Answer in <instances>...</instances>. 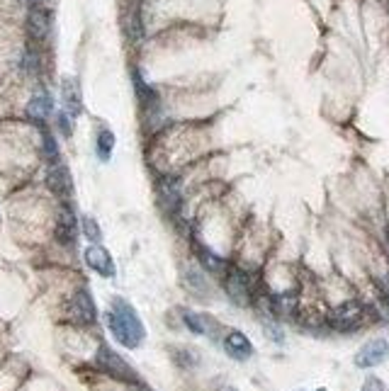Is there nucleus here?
<instances>
[{
	"label": "nucleus",
	"mask_w": 389,
	"mask_h": 391,
	"mask_svg": "<svg viewBox=\"0 0 389 391\" xmlns=\"http://www.w3.org/2000/svg\"><path fill=\"white\" fill-rule=\"evenodd\" d=\"M105 318H108L110 333L115 335V340L120 343V345L134 350V348H139L141 343H144L146 328H144V323H141V318L137 316V311H134V306L129 304V301L115 299Z\"/></svg>",
	"instance_id": "obj_1"
},
{
	"label": "nucleus",
	"mask_w": 389,
	"mask_h": 391,
	"mask_svg": "<svg viewBox=\"0 0 389 391\" xmlns=\"http://www.w3.org/2000/svg\"><path fill=\"white\" fill-rule=\"evenodd\" d=\"M95 363L103 372H108L110 377L115 379H122V382H129V384H139V377L137 372L132 370V365L127 360H122L112 348L108 345H100L98 348V355H95Z\"/></svg>",
	"instance_id": "obj_2"
},
{
	"label": "nucleus",
	"mask_w": 389,
	"mask_h": 391,
	"mask_svg": "<svg viewBox=\"0 0 389 391\" xmlns=\"http://www.w3.org/2000/svg\"><path fill=\"white\" fill-rule=\"evenodd\" d=\"M365 318V306L361 301H343L341 306L328 313V325L336 330H353L363 323Z\"/></svg>",
	"instance_id": "obj_3"
},
{
	"label": "nucleus",
	"mask_w": 389,
	"mask_h": 391,
	"mask_svg": "<svg viewBox=\"0 0 389 391\" xmlns=\"http://www.w3.org/2000/svg\"><path fill=\"white\" fill-rule=\"evenodd\" d=\"M78 217H76L73 207L68 202H63L58 207V214H56V241L61 246H73L76 239H78Z\"/></svg>",
	"instance_id": "obj_4"
},
{
	"label": "nucleus",
	"mask_w": 389,
	"mask_h": 391,
	"mask_svg": "<svg viewBox=\"0 0 389 391\" xmlns=\"http://www.w3.org/2000/svg\"><path fill=\"white\" fill-rule=\"evenodd\" d=\"M389 358V343L385 338H375V340L365 343L361 350L356 353V367L361 370H370V367L382 365Z\"/></svg>",
	"instance_id": "obj_5"
},
{
	"label": "nucleus",
	"mask_w": 389,
	"mask_h": 391,
	"mask_svg": "<svg viewBox=\"0 0 389 391\" xmlns=\"http://www.w3.org/2000/svg\"><path fill=\"white\" fill-rule=\"evenodd\" d=\"M224 287H227V294H229V299H232L234 304H239V306H249L251 304V280H249V275H246L244 270L229 272Z\"/></svg>",
	"instance_id": "obj_6"
},
{
	"label": "nucleus",
	"mask_w": 389,
	"mask_h": 391,
	"mask_svg": "<svg viewBox=\"0 0 389 391\" xmlns=\"http://www.w3.org/2000/svg\"><path fill=\"white\" fill-rule=\"evenodd\" d=\"M83 258H85V265H88V268L95 270L98 275H103V277H115V272H117L115 260H112L108 248H103L100 243H90V246L85 248Z\"/></svg>",
	"instance_id": "obj_7"
},
{
	"label": "nucleus",
	"mask_w": 389,
	"mask_h": 391,
	"mask_svg": "<svg viewBox=\"0 0 389 391\" xmlns=\"http://www.w3.org/2000/svg\"><path fill=\"white\" fill-rule=\"evenodd\" d=\"M71 316L83 325L95 323L98 309H95V301H93L88 289H78V292L73 294V299H71Z\"/></svg>",
	"instance_id": "obj_8"
},
{
	"label": "nucleus",
	"mask_w": 389,
	"mask_h": 391,
	"mask_svg": "<svg viewBox=\"0 0 389 391\" xmlns=\"http://www.w3.org/2000/svg\"><path fill=\"white\" fill-rule=\"evenodd\" d=\"M46 185H49L51 192L58 194V197H71V192H73V180H71L68 168L61 161L49 163V170H46Z\"/></svg>",
	"instance_id": "obj_9"
},
{
	"label": "nucleus",
	"mask_w": 389,
	"mask_h": 391,
	"mask_svg": "<svg viewBox=\"0 0 389 391\" xmlns=\"http://www.w3.org/2000/svg\"><path fill=\"white\" fill-rule=\"evenodd\" d=\"M27 32L34 41H44L51 32V15L49 10L39 8V5H32L27 15Z\"/></svg>",
	"instance_id": "obj_10"
},
{
	"label": "nucleus",
	"mask_w": 389,
	"mask_h": 391,
	"mask_svg": "<svg viewBox=\"0 0 389 391\" xmlns=\"http://www.w3.org/2000/svg\"><path fill=\"white\" fill-rule=\"evenodd\" d=\"M224 350H227L229 358L244 363V360H249L253 355V345H251L249 338L241 333V330H232V333L224 338Z\"/></svg>",
	"instance_id": "obj_11"
},
{
	"label": "nucleus",
	"mask_w": 389,
	"mask_h": 391,
	"mask_svg": "<svg viewBox=\"0 0 389 391\" xmlns=\"http://www.w3.org/2000/svg\"><path fill=\"white\" fill-rule=\"evenodd\" d=\"M61 100H63V112L71 117H78L83 112V98H81V88L76 78H66L61 83Z\"/></svg>",
	"instance_id": "obj_12"
},
{
	"label": "nucleus",
	"mask_w": 389,
	"mask_h": 391,
	"mask_svg": "<svg viewBox=\"0 0 389 391\" xmlns=\"http://www.w3.org/2000/svg\"><path fill=\"white\" fill-rule=\"evenodd\" d=\"M158 194H161V202L166 207V212H175L180 204V177L175 175H163L158 180Z\"/></svg>",
	"instance_id": "obj_13"
},
{
	"label": "nucleus",
	"mask_w": 389,
	"mask_h": 391,
	"mask_svg": "<svg viewBox=\"0 0 389 391\" xmlns=\"http://www.w3.org/2000/svg\"><path fill=\"white\" fill-rule=\"evenodd\" d=\"M51 112H54V100H51V95L46 90H39L27 103V117L34 122H39V124H44L46 120H49Z\"/></svg>",
	"instance_id": "obj_14"
},
{
	"label": "nucleus",
	"mask_w": 389,
	"mask_h": 391,
	"mask_svg": "<svg viewBox=\"0 0 389 391\" xmlns=\"http://www.w3.org/2000/svg\"><path fill=\"white\" fill-rule=\"evenodd\" d=\"M112 151H115V134L110 132L108 127H100L98 136H95V153L103 163H108L112 158Z\"/></svg>",
	"instance_id": "obj_15"
},
{
	"label": "nucleus",
	"mask_w": 389,
	"mask_h": 391,
	"mask_svg": "<svg viewBox=\"0 0 389 391\" xmlns=\"http://www.w3.org/2000/svg\"><path fill=\"white\" fill-rule=\"evenodd\" d=\"M197 258H199V265H202L207 272H224L227 270L224 258H219L217 253H212L207 246H197Z\"/></svg>",
	"instance_id": "obj_16"
},
{
	"label": "nucleus",
	"mask_w": 389,
	"mask_h": 391,
	"mask_svg": "<svg viewBox=\"0 0 389 391\" xmlns=\"http://www.w3.org/2000/svg\"><path fill=\"white\" fill-rule=\"evenodd\" d=\"M182 323L192 330L194 335H209V318L202 316V313H194V311H182Z\"/></svg>",
	"instance_id": "obj_17"
},
{
	"label": "nucleus",
	"mask_w": 389,
	"mask_h": 391,
	"mask_svg": "<svg viewBox=\"0 0 389 391\" xmlns=\"http://www.w3.org/2000/svg\"><path fill=\"white\" fill-rule=\"evenodd\" d=\"M294 306H297V297H294L292 292L275 294L273 297V311L275 313H285V316H290V313L294 311Z\"/></svg>",
	"instance_id": "obj_18"
},
{
	"label": "nucleus",
	"mask_w": 389,
	"mask_h": 391,
	"mask_svg": "<svg viewBox=\"0 0 389 391\" xmlns=\"http://www.w3.org/2000/svg\"><path fill=\"white\" fill-rule=\"evenodd\" d=\"M42 151H44V156L49 163L58 161V144H56L54 134H51L49 129H42Z\"/></svg>",
	"instance_id": "obj_19"
},
{
	"label": "nucleus",
	"mask_w": 389,
	"mask_h": 391,
	"mask_svg": "<svg viewBox=\"0 0 389 391\" xmlns=\"http://www.w3.org/2000/svg\"><path fill=\"white\" fill-rule=\"evenodd\" d=\"M182 280H185V284L192 289V292H197V294H207V280H204V277L199 275L197 270L187 268V270H185V275H182Z\"/></svg>",
	"instance_id": "obj_20"
},
{
	"label": "nucleus",
	"mask_w": 389,
	"mask_h": 391,
	"mask_svg": "<svg viewBox=\"0 0 389 391\" xmlns=\"http://www.w3.org/2000/svg\"><path fill=\"white\" fill-rule=\"evenodd\" d=\"M81 229H83V236L90 243H98L100 239H103V231H100L98 221L93 217H83V221H81Z\"/></svg>",
	"instance_id": "obj_21"
},
{
	"label": "nucleus",
	"mask_w": 389,
	"mask_h": 391,
	"mask_svg": "<svg viewBox=\"0 0 389 391\" xmlns=\"http://www.w3.org/2000/svg\"><path fill=\"white\" fill-rule=\"evenodd\" d=\"M56 124H58V129H61V132L66 136H71V132H73V117H71L68 112H58Z\"/></svg>",
	"instance_id": "obj_22"
},
{
	"label": "nucleus",
	"mask_w": 389,
	"mask_h": 391,
	"mask_svg": "<svg viewBox=\"0 0 389 391\" xmlns=\"http://www.w3.org/2000/svg\"><path fill=\"white\" fill-rule=\"evenodd\" d=\"M361 391H385V382L380 377H368Z\"/></svg>",
	"instance_id": "obj_23"
},
{
	"label": "nucleus",
	"mask_w": 389,
	"mask_h": 391,
	"mask_svg": "<svg viewBox=\"0 0 389 391\" xmlns=\"http://www.w3.org/2000/svg\"><path fill=\"white\" fill-rule=\"evenodd\" d=\"M37 54H34V51H25V58H22V68L25 71H37Z\"/></svg>",
	"instance_id": "obj_24"
},
{
	"label": "nucleus",
	"mask_w": 389,
	"mask_h": 391,
	"mask_svg": "<svg viewBox=\"0 0 389 391\" xmlns=\"http://www.w3.org/2000/svg\"><path fill=\"white\" fill-rule=\"evenodd\" d=\"M27 3H29V5H42L44 0H27Z\"/></svg>",
	"instance_id": "obj_25"
},
{
	"label": "nucleus",
	"mask_w": 389,
	"mask_h": 391,
	"mask_svg": "<svg viewBox=\"0 0 389 391\" xmlns=\"http://www.w3.org/2000/svg\"><path fill=\"white\" fill-rule=\"evenodd\" d=\"M219 391H237V389H234V387H222Z\"/></svg>",
	"instance_id": "obj_26"
},
{
	"label": "nucleus",
	"mask_w": 389,
	"mask_h": 391,
	"mask_svg": "<svg viewBox=\"0 0 389 391\" xmlns=\"http://www.w3.org/2000/svg\"><path fill=\"white\" fill-rule=\"evenodd\" d=\"M316 391H326V389H316Z\"/></svg>",
	"instance_id": "obj_27"
}]
</instances>
